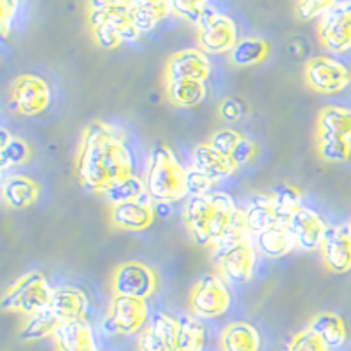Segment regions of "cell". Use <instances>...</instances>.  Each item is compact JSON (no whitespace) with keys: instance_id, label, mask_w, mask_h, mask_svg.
<instances>
[{"instance_id":"cell-1","label":"cell","mask_w":351,"mask_h":351,"mask_svg":"<svg viewBox=\"0 0 351 351\" xmlns=\"http://www.w3.org/2000/svg\"><path fill=\"white\" fill-rule=\"evenodd\" d=\"M134 174V156L125 137L106 121L88 125L76 156V178L88 192L106 193Z\"/></svg>"},{"instance_id":"cell-2","label":"cell","mask_w":351,"mask_h":351,"mask_svg":"<svg viewBox=\"0 0 351 351\" xmlns=\"http://www.w3.org/2000/svg\"><path fill=\"white\" fill-rule=\"evenodd\" d=\"M211 252L219 276L227 283L243 285L253 278L256 247L244 219L232 227L218 243L213 244Z\"/></svg>"},{"instance_id":"cell-3","label":"cell","mask_w":351,"mask_h":351,"mask_svg":"<svg viewBox=\"0 0 351 351\" xmlns=\"http://www.w3.org/2000/svg\"><path fill=\"white\" fill-rule=\"evenodd\" d=\"M184 178H186V169H183L172 149L164 144L155 146L144 174V184L149 199L155 204H171L181 200L186 195Z\"/></svg>"},{"instance_id":"cell-4","label":"cell","mask_w":351,"mask_h":351,"mask_svg":"<svg viewBox=\"0 0 351 351\" xmlns=\"http://www.w3.org/2000/svg\"><path fill=\"white\" fill-rule=\"evenodd\" d=\"M53 290L55 288L49 287L43 272H27L5 291L0 306L8 313H18L23 316L34 315L49 306Z\"/></svg>"},{"instance_id":"cell-5","label":"cell","mask_w":351,"mask_h":351,"mask_svg":"<svg viewBox=\"0 0 351 351\" xmlns=\"http://www.w3.org/2000/svg\"><path fill=\"white\" fill-rule=\"evenodd\" d=\"M149 307L146 299L128 295H114L106 318L102 319V330L109 335H134L148 325Z\"/></svg>"},{"instance_id":"cell-6","label":"cell","mask_w":351,"mask_h":351,"mask_svg":"<svg viewBox=\"0 0 351 351\" xmlns=\"http://www.w3.org/2000/svg\"><path fill=\"white\" fill-rule=\"evenodd\" d=\"M239 40L236 21L227 14L206 9L197 23V44L208 55H223L230 53Z\"/></svg>"},{"instance_id":"cell-7","label":"cell","mask_w":351,"mask_h":351,"mask_svg":"<svg viewBox=\"0 0 351 351\" xmlns=\"http://www.w3.org/2000/svg\"><path fill=\"white\" fill-rule=\"evenodd\" d=\"M230 302L232 297L227 281L219 274H204L188 297L192 315L200 319H215L223 316L228 311Z\"/></svg>"},{"instance_id":"cell-8","label":"cell","mask_w":351,"mask_h":351,"mask_svg":"<svg viewBox=\"0 0 351 351\" xmlns=\"http://www.w3.org/2000/svg\"><path fill=\"white\" fill-rule=\"evenodd\" d=\"M304 80L313 92L335 95L344 92L351 83V72L339 60L330 56H315L304 67Z\"/></svg>"},{"instance_id":"cell-9","label":"cell","mask_w":351,"mask_h":351,"mask_svg":"<svg viewBox=\"0 0 351 351\" xmlns=\"http://www.w3.org/2000/svg\"><path fill=\"white\" fill-rule=\"evenodd\" d=\"M9 102L12 111H16L18 114L37 116L51 104V88L43 77L23 74L12 81Z\"/></svg>"},{"instance_id":"cell-10","label":"cell","mask_w":351,"mask_h":351,"mask_svg":"<svg viewBox=\"0 0 351 351\" xmlns=\"http://www.w3.org/2000/svg\"><path fill=\"white\" fill-rule=\"evenodd\" d=\"M318 39L327 51L346 53L351 49V0L337 2L318 21Z\"/></svg>"},{"instance_id":"cell-11","label":"cell","mask_w":351,"mask_h":351,"mask_svg":"<svg viewBox=\"0 0 351 351\" xmlns=\"http://www.w3.org/2000/svg\"><path fill=\"white\" fill-rule=\"evenodd\" d=\"M111 287L114 295L149 299L156 290V274L143 262L132 260L114 269Z\"/></svg>"},{"instance_id":"cell-12","label":"cell","mask_w":351,"mask_h":351,"mask_svg":"<svg viewBox=\"0 0 351 351\" xmlns=\"http://www.w3.org/2000/svg\"><path fill=\"white\" fill-rule=\"evenodd\" d=\"M288 230L295 239L297 247H300L304 252H315L324 244L328 227L318 213L300 206L291 215Z\"/></svg>"},{"instance_id":"cell-13","label":"cell","mask_w":351,"mask_h":351,"mask_svg":"<svg viewBox=\"0 0 351 351\" xmlns=\"http://www.w3.org/2000/svg\"><path fill=\"white\" fill-rule=\"evenodd\" d=\"M155 216L153 200L149 195H144L137 200L114 204L109 213V221L118 230L141 232L152 227Z\"/></svg>"},{"instance_id":"cell-14","label":"cell","mask_w":351,"mask_h":351,"mask_svg":"<svg viewBox=\"0 0 351 351\" xmlns=\"http://www.w3.org/2000/svg\"><path fill=\"white\" fill-rule=\"evenodd\" d=\"M211 213L209 193L192 195L183 206V223L192 241L202 247H211Z\"/></svg>"},{"instance_id":"cell-15","label":"cell","mask_w":351,"mask_h":351,"mask_svg":"<svg viewBox=\"0 0 351 351\" xmlns=\"http://www.w3.org/2000/svg\"><path fill=\"white\" fill-rule=\"evenodd\" d=\"M211 76V62L202 49H183L171 56L165 65V81L195 80L206 81Z\"/></svg>"},{"instance_id":"cell-16","label":"cell","mask_w":351,"mask_h":351,"mask_svg":"<svg viewBox=\"0 0 351 351\" xmlns=\"http://www.w3.org/2000/svg\"><path fill=\"white\" fill-rule=\"evenodd\" d=\"M178 318L158 313L141 330L139 351H176Z\"/></svg>"},{"instance_id":"cell-17","label":"cell","mask_w":351,"mask_h":351,"mask_svg":"<svg viewBox=\"0 0 351 351\" xmlns=\"http://www.w3.org/2000/svg\"><path fill=\"white\" fill-rule=\"evenodd\" d=\"M325 267L334 274L351 271V244L346 227H330L319 247Z\"/></svg>"},{"instance_id":"cell-18","label":"cell","mask_w":351,"mask_h":351,"mask_svg":"<svg viewBox=\"0 0 351 351\" xmlns=\"http://www.w3.org/2000/svg\"><path fill=\"white\" fill-rule=\"evenodd\" d=\"M213 148L218 149L219 153H223L227 158L232 160V164L237 169L243 165L250 164L255 158L256 146L250 139L239 134V132L232 130V128H219L211 136L209 141Z\"/></svg>"},{"instance_id":"cell-19","label":"cell","mask_w":351,"mask_h":351,"mask_svg":"<svg viewBox=\"0 0 351 351\" xmlns=\"http://www.w3.org/2000/svg\"><path fill=\"white\" fill-rule=\"evenodd\" d=\"M213 204L211 213V246L218 243L221 237L230 230L232 227H236L239 221L244 219L243 209L237 208L236 200L232 199L228 193L225 192H211L209 193Z\"/></svg>"},{"instance_id":"cell-20","label":"cell","mask_w":351,"mask_h":351,"mask_svg":"<svg viewBox=\"0 0 351 351\" xmlns=\"http://www.w3.org/2000/svg\"><path fill=\"white\" fill-rule=\"evenodd\" d=\"M53 339L56 351H99L92 325L84 318L62 324Z\"/></svg>"},{"instance_id":"cell-21","label":"cell","mask_w":351,"mask_h":351,"mask_svg":"<svg viewBox=\"0 0 351 351\" xmlns=\"http://www.w3.org/2000/svg\"><path fill=\"white\" fill-rule=\"evenodd\" d=\"M49 309L60 319V324L83 319L88 313V297L83 290L74 287H60L53 290Z\"/></svg>"},{"instance_id":"cell-22","label":"cell","mask_w":351,"mask_h":351,"mask_svg":"<svg viewBox=\"0 0 351 351\" xmlns=\"http://www.w3.org/2000/svg\"><path fill=\"white\" fill-rule=\"evenodd\" d=\"M0 195H2V200L8 208L23 211V209L32 208L34 204L39 200L40 186L28 176H8L2 183Z\"/></svg>"},{"instance_id":"cell-23","label":"cell","mask_w":351,"mask_h":351,"mask_svg":"<svg viewBox=\"0 0 351 351\" xmlns=\"http://www.w3.org/2000/svg\"><path fill=\"white\" fill-rule=\"evenodd\" d=\"M244 221L250 234H258L272 227H283L271 193H256L244 209Z\"/></svg>"},{"instance_id":"cell-24","label":"cell","mask_w":351,"mask_h":351,"mask_svg":"<svg viewBox=\"0 0 351 351\" xmlns=\"http://www.w3.org/2000/svg\"><path fill=\"white\" fill-rule=\"evenodd\" d=\"M316 141H351V109L328 106L319 112Z\"/></svg>"},{"instance_id":"cell-25","label":"cell","mask_w":351,"mask_h":351,"mask_svg":"<svg viewBox=\"0 0 351 351\" xmlns=\"http://www.w3.org/2000/svg\"><path fill=\"white\" fill-rule=\"evenodd\" d=\"M192 162L193 167L199 169L200 172H204L213 183L227 180V178H230V176L237 171L236 165L232 164V160L227 158L223 153H219L216 148H213L209 143L199 144V146L193 149Z\"/></svg>"},{"instance_id":"cell-26","label":"cell","mask_w":351,"mask_h":351,"mask_svg":"<svg viewBox=\"0 0 351 351\" xmlns=\"http://www.w3.org/2000/svg\"><path fill=\"white\" fill-rule=\"evenodd\" d=\"M130 16L141 34L152 32L162 20L169 16V0H127Z\"/></svg>"},{"instance_id":"cell-27","label":"cell","mask_w":351,"mask_h":351,"mask_svg":"<svg viewBox=\"0 0 351 351\" xmlns=\"http://www.w3.org/2000/svg\"><path fill=\"white\" fill-rule=\"evenodd\" d=\"M165 95L174 108L192 109L202 104L208 95V86L204 81L195 80L165 81Z\"/></svg>"},{"instance_id":"cell-28","label":"cell","mask_w":351,"mask_h":351,"mask_svg":"<svg viewBox=\"0 0 351 351\" xmlns=\"http://www.w3.org/2000/svg\"><path fill=\"white\" fill-rule=\"evenodd\" d=\"M253 243H255L256 252L267 258H281L297 247L295 239L288 227H272L253 234Z\"/></svg>"},{"instance_id":"cell-29","label":"cell","mask_w":351,"mask_h":351,"mask_svg":"<svg viewBox=\"0 0 351 351\" xmlns=\"http://www.w3.org/2000/svg\"><path fill=\"white\" fill-rule=\"evenodd\" d=\"M260 332L246 322H234L221 334V351H260Z\"/></svg>"},{"instance_id":"cell-30","label":"cell","mask_w":351,"mask_h":351,"mask_svg":"<svg viewBox=\"0 0 351 351\" xmlns=\"http://www.w3.org/2000/svg\"><path fill=\"white\" fill-rule=\"evenodd\" d=\"M309 327L324 339L332 351L339 350L348 341V327L344 319L335 313H318L311 318Z\"/></svg>"},{"instance_id":"cell-31","label":"cell","mask_w":351,"mask_h":351,"mask_svg":"<svg viewBox=\"0 0 351 351\" xmlns=\"http://www.w3.org/2000/svg\"><path fill=\"white\" fill-rule=\"evenodd\" d=\"M60 325V319L53 315L49 307H46L43 311L25 316V322L20 328V339L25 343H32V341L53 337Z\"/></svg>"},{"instance_id":"cell-32","label":"cell","mask_w":351,"mask_h":351,"mask_svg":"<svg viewBox=\"0 0 351 351\" xmlns=\"http://www.w3.org/2000/svg\"><path fill=\"white\" fill-rule=\"evenodd\" d=\"M269 56V44L258 37H244L237 40L228 58L230 64L236 67H253V65L262 64Z\"/></svg>"},{"instance_id":"cell-33","label":"cell","mask_w":351,"mask_h":351,"mask_svg":"<svg viewBox=\"0 0 351 351\" xmlns=\"http://www.w3.org/2000/svg\"><path fill=\"white\" fill-rule=\"evenodd\" d=\"M206 332L195 315H184L178 318L176 351H204Z\"/></svg>"},{"instance_id":"cell-34","label":"cell","mask_w":351,"mask_h":351,"mask_svg":"<svg viewBox=\"0 0 351 351\" xmlns=\"http://www.w3.org/2000/svg\"><path fill=\"white\" fill-rule=\"evenodd\" d=\"M30 158V146L20 137L12 136L8 128L0 130V169L18 167Z\"/></svg>"},{"instance_id":"cell-35","label":"cell","mask_w":351,"mask_h":351,"mask_svg":"<svg viewBox=\"0 0 351 351\" xmlns=\"http://www.w3.org/2000/svg\"><path fill=\"white\" fill-rule=\"evenodd\" d=\"M106 199L109 200L111 206L121 202H128V200H137L141 197L148 195L146 193V184H144V178H139V176L132 174L125 180L118 181L116 184H112L108 192L104 193Z\"/></svg>"},{"instance_id":"cell-36","label":"cell","mask_w":351,"mask_h":351,"mask_svg":"<svg viewBox=\"0 0 351 351\" xmlns=\"http://www.w3.org/2000/svg\"><path fill=\"white\" fill-rule=\"evenodd\" d=\"M272 200H274V206L280 213V219L283 227H288L290 223V218L293 215L295 209H299L302 206V197L297 188L288 186V184H281V186L274 188L272 190Z\"/></svg>"},{"instance_id":"cell-37","label":"cell","mask_w":351,"mask_h":351,"mask_svg":"<svg viewBox=\"0 0 351 351\" xmlns=\"http://www.w3.org/2000/svg\"><path fill=\"white\" fill-rule=\"evenodd\" d=\"M171 12L188 23L197 25L206 9L209 8V0H169Z\"/></svg>"},{"instance_id":"cell-38","label":"cell","mask_w":351,"mask_h":351,"mask_svg":"<svg viewBox=\"0 0 351 351\" xmlns=\"http://www.w3.org/2000/svg\"><path fill=\"white\" fill-rule=\"evenodd\" d=\"M318 153L328 164H344L351 160V141H318Z\"/></svg>"},{"instance_id":"cell-39","label":"cell","mask_w":351,"mask_h":351,"mask_svg":"<svg viewBox=\"0 0 351 351\" xmlns=\"http://www.w3.org/2000/svg\"><path fill=\"white\" fill-rule=\"evenodd\" d=\"M287 351H332L327 344L324 343V339L313 330L309 325L306 328H302L300 332H297L291 341L288 343Z\"/></svg>"},{"instance_id":"cell-40","label":"cell","mask_w":351,"mask_h":351,"mask_svg":"<svg viewBox=\"0 0 351 351\" xmlns=\"http://www.w3.org/2000/svg\"><path fill=\"white\" fill-rule=\"evenodd\" d=\"M339 0H297L295 14L304 21L322 18Z\"/></svg>"},{"instance_id":"cell-41","label":"cell","mask_w":351,"mask_h":351,"mask_svg":"<svg viewBox=\"0 0 351 351\" xmlns=\"http://www.w3.org/2000/svg\"><path fill=\"white\" fill-rule=\"evenodd\" d=\"M213 181L209 180L208 176L200 172L199 169H195L192 165L190 169H186V178H184V190H186V195H206V193H211Z\"/></svg>"},{"instance_id":"cell-42","label":"cell","mask_w":351,"mask_h":351,"mask_svg":"<svg viewBox=\"0 0 351 351\" xmlns=\"http://www.w3.org/2000/svg\"><path fill=\"white\" fill-rule=\"evenodd\" d=\"M219 118L225 121H230V123H237L239 120H243L246 116L247 108L241 99H236V97H228L225 99L218 108Z\"/></svg>"},{"instance_id":"cell-43","label":"cell","mask_w":351,"mask_h":351,"mask_svg":"<svg viewBox=\"0 0 351 351\" xmlns=\"http://www.w3.org/2000/svg\"><path fill=\"white\" fill-rule=\"evenodd\" d=\"M20 8V0H2V12H0V30L2 36L9 37L14 20H16V12Z\"/></svg>"},{"instance_id":"cell-44","label":"cell","mask_w":351,"mask_h":351,"mask_svg":"<svg viewBox=\"0 0 351 351\" xmlns=\"http://www.w3.org/2000/svg\"><path fill=\"white\" fill-rule=\"evenodd\" d=\"M127 0H86V11H104L112 5L123 4Z\"/></svg>"},{"instance_id":"cell-45","label":"cell","mask_w":351,"mask_h":351,"mask_svg":"<svg viewBox=\"0 0 351 351\" xmlns=\"http://www.w3.org/2000/svg\"><path fill=\"white\" fill-rule=\"evenodd\" d=\"M346 230H348V239H350V244H351V225H348Z\"/></svg>"}]
</instances>
